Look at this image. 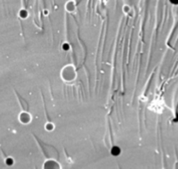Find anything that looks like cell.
Masks as SVG:
<instances>
[{
	"label": "cell",
	"mask_w": 178,
	"mask_h": 169,
	"mask_svg": "<svg viewBox=\"0 0 178 169\" xmlns=\"http://www.w3.org/2000/svg\"><path fill=\"white\" fill-rule=\"evenodd\" d=\"M173 3H178V0H170Z\"/></svg>",
	"instance_id": "obj_1"
}]
</instances>
